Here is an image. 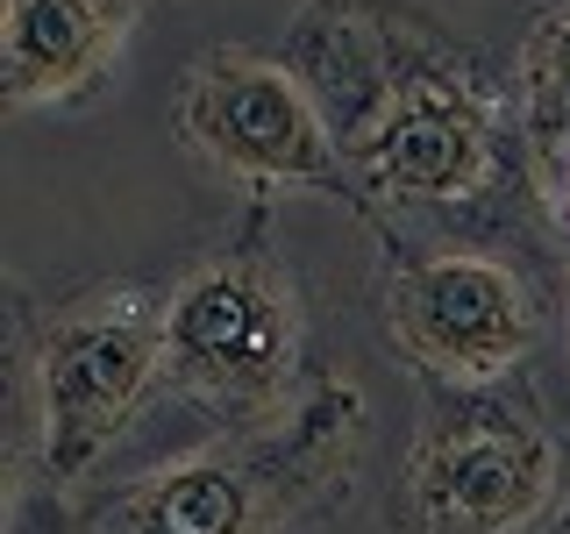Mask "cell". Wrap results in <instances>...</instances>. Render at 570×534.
<instances>
[{"label":"cell","instance_id":"1","mask_svg":"<svg viewBox=\"0 0 570 534\" xmlns=\"http://www.w3.org/2000/svg\"><path fill=\"white\" fill-rule=\"evenodd\" d=\"M278 58L314 93L379 249H499L570 285L507 65L421 0H299Z\"/></svg>","mask_w":570,"mask_h":534},{"label":"cell","instance_id":"2","mask_svg":"<svg viewBox=\"0 0 570 534\" xmlns=\"http://www.w3.org/2000/svg\"><path fill=\"white\" fill-rule=\"evenodd\" d=\"M171 328L150 278H8L0 307V521L79 506L171 456Z\"/></svg>","mask_w":570,"mask_h":534},{"label":"cell","instance_id":"3","mask_svg":"<svg viewBox=\"0 0 570 534\" xmlns=\"http://www.w3.org/2000/svg\"><path fill=\"white\" fill-rule=\"evenodd\" d=\"M371 449L356 378L328 370L285 427L200 435L186 449L100 485L79 506H36L0 534H314L350 506Z\"/></svg>","mask_w":570,"mask_h":534},{"label":"cell","instance_id":"4","mask_svg":"<svg viewBox=\"0 0 570 534\" xmlns=\"http://www.w3.org/2000/svg\"><path fill=\"white\" fill-rule=\"evenodd\" d=\"M165 328L171 406L193 442L285 427L328 385L314 349V299L272 228V200H249L165 278Z\"/></svg>","mask_w":570,"mask_h":534},{"label":"cell","instance_id":"5","mask_svg":"<svg viewBox=\"0 0 570 534\" xmlns=\"http://www.w3.org/2000/svg\"><path fill=\"white\" fill-rule=\"evenodd\" d=\"M570 506V427L542 385H421L385 513L392 534H528Z\"/></svg>","mask_w":570,"mask_h":534},{"label":"cell","instance_id":"6","mask_svg":"<svg viewBox=\"0 0 570 534\" xmlns=\"http://www.w3.org/2000/svg\"><path fill=\"white\" fill-rule=\"evenodd\" d=\"M570 285L499 249H385L371 314L414 385H507L528 378L563 328Z\"/></svg>","mask_w":570,"mask_h":534},{"label":"cell","instance_id":"7","mask_svg":"<svg viewBox=\"0 0 570 534\" xmlns=\"http://www.w3.org/2000/svg\"><path fill=\"white\" fill-rule=\"evenodd\" d=\"M171 136L186 157L243 186L249 200L307 192L350 207V171L314 93L285 71L278 50L214 43L171 86Z\"/></svg>","mask_w":570,"mask_h":534},{"label":"cell","instance_id":"8","mask_svg":"<svg viewBox=\"0 0 570 534\" xmlns=\"http://www.w3.org/2000/svg\"><path fill=\"white\" fill-rule=\"evenodd\" d=\"M157 0H0L8 115H71L100 100Z\"/></svg>","mask_w":570,"mask_h":534},{"label":"cell","instance_id":"9","mask_svg":"<svg viewBox=\"0 0 570 534\" xmlns=\"http://www.w3.org/2000/svg\"><path fill=\"white\" fill-rule=\"evenodd\" d=\"M507 93L528 142V171L542 178L570 150V0H542L521 22L507 58Z\"/></svg>","mask_w":570,"mask_h":534},{"label":"cell","instance_id":"10","mask_svg":"<svg viewBox=\"0 0 570 534\" xmlns=\"http://www.w3.org/2000/svg\"><path fill=\"white\" fill-rule=\"evenodd\" d=\"M534 192H542V207H549V221H557V236L570 243V150H563L542 178H534Z\"/></svg>","mask_w":570,"mask_h":534},{"label":"cell","instance_id":"11","mask_svg":"<svg viewBox=\"0 0 570 534\" xmlns=\"http://www.w3.org/2000/svg\"><path fill=\"white\" fill-rule=\"evenodd\" d=\"M528 534H570V506H557V513H549L542 527H528Z\"/></svg>","mask_w":570,"mask_h":534},{"label":"cell","instance_id":"12","mask_svg":"<svg viewBox=\"0 0 570 534\" xmlns=\"http://www.w3.org/2000/svg\"><path fill=\"white\" fill-rule=\"evenodd\" d=\"M563 343H570V307H563Z\"/></svg>","mask_w":570,"mask_h":534}]
</instances>
